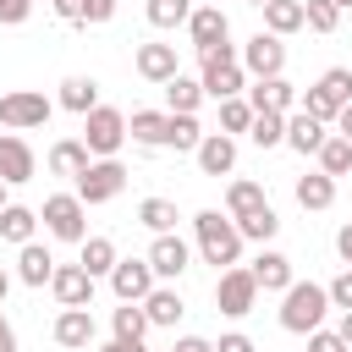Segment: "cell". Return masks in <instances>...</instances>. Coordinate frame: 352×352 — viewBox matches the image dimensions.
Listing matches in <instances>:
<instances>
[{
    "label": "cell",
    "mask_w": 352,
    "mask_h": 352,
    "mask_svg": "<svg viewBox=\"0 0 352 352\" xmlns=\"http://www.w3.org/2000/svg\"><path fill=\"white\" fill-rule=\"evenodd\" d=\"M192 231H198V253H204V264L231 270V264L242 258V231H236V220H226L220 209H198V214H192Z\"/></svg>",
    "instance_id": "obj_1"
},
{
    "label": "cell",
    "mask_w": 352,
    "mask_h": 352,
    "mask_svg": "<svg viewBox=\"0 0 352 352\" xmlns=\"http://www.w3.org/2000/svg\"><path fill=\"white\" fill-rule=\"evenodd\" d=\"M324 308H330V292L314 286V280H292L286 286V302H280V324L292 336H314L324 324Z\"/></svg>",
    "instance_id": "obj_2"
},
{
    "label": "cell",
    "mask_w": 352,
    "mask_h": 352,
    "mask_svg": "<svg viewBox=\"0 0 352 352\" xmlns=\"http://www.w3.org/2000/svg\"><path fill=\"white\" fill-rule=\"evenodd\" d=\"M44 231L55 236V242H88V204L77 198V192H55V198H44Z\"/></svg>",
    "instance_id": "obj_3"
},
{
    "label": "cell",
    "mask_w": 352,
    "mask_h": 352,
    "mask_svg": "<svg viewBox=\"0 0 352 352\" xmlns=\"http://www.w3.org/2000/svg\"><path fill=\"white\" fill-rule=\"evenodd\" d=\"M346 104H352V72H346V66H330V72L302 94V110H308L314 121H336Z\"/></svg>",
    "instance_id": "obj_4"
},
{
    "label": "cell",
    "mask_w": 352,
    "mask_h": 352,
    "mask_svg": "<svg viewBox=\"0 0 352 352\" xmlns=\"http://www.w3.org/2000/svg\"><path fill=\"white\" fill-rule=\"evenodd\" d=\"M82 143H88V154L116 160V148L126 143V116H121V110H110V104H99L94 116H82Z\"/></svg>",
    "instance_id": "obj_5"
},
{
    "label": "cell",
    "mask_w": 352,
    "mask_h": 352,
    "mask_svg": "<svg viewBox=\"0 0 352 352\" xmlns=\"http://www.w3.org/2000/svg\"><path fill=\"white\" fill-rule=\"evenodd\" d=\"M214 302H220V314H231V319L253 314V302H258V280H253V270H242V264L220 270V280H214Z\"/></svg>",
    "instance_id": "obj_6"
},
{
    "label": "cell",
    "mask_w": 352,
    "mask_h": 352,
    "mask_svg": "<svg viewBox=\"0 0 352 352\" xmlns=\"http://www.w3.org/2000/svg\"><path fill=\"white\" fill-rule=\"evenodd\" d=\"M50 99L44 94H33V88H16V94H6L0 99V126H11V132H33V126H44L50 121Z\"/></svg>",
    "instance_id": "obj_7"
},
{
    "label": "cell",
    "mask_w": 352,
    "mask_h": 352,
    "mask_svg": "<svg viewBox=\"0 0 352 352\" xmlns=\"http://www.w3.org/2000/svg\"><path fill=\"white\" fill-rule=\"evenodd\" d=\"M198 82H204V94H209V99H220V104H226V99H236V94H242L236 50H231V44H226V50H214V55L204 60V77H198Z\"/></svg>",
    "instance_id": "obj_8"
},
{
    "label": "cell",
    "mask_w": 352,
    "mask_h": 352,
    "mask_svg": "<svg viewBox=\"0 0 352 352\" xmlns=\"http://www.w3.org/2000/svg\"><path fill=\"white\" fill-rule=\"evenodd\" d=\"M121 187H126V165H121V160H94V165L77 176V198H82V204H110Z\"/></svg>",
    "instance_id": "obj_9"
},
{
    "label": "cell",
    "mask_w": 352,
    "mask_h": 352,
    "mask_svg": "<svg viewBox=\"0 0 352 352\" xmlns=\"http://www.w3.org/2000/svg\"><path fill=\"white\" fill-rule=\"evenodd\" d=\"M187 33H192V50L209 60L214 50H226V38H231V22H226V11H220V6H198V11L187 16Z\"/></svg>",
    "instance_id": "obj_10"
},
{
    "label": "cell",
    "mask_w": 352,
    "mask_h": 352,
    "mask_svg": "<svg viewBox=\"0 0 352 352\" xmlns=\"http://www.w3.org/2000/svg\"><path fill=\"white\" fill-rule=\"evenodd\" d=\"M242 66H248L258 82H270V77H280V66H286V44H280L275 33H253V38L242 44Z\"/></svg>",
    "instance_id": "obj_11"
},
{
    "label": "cell",
    "mask_w": 352,
    "mask_h": 352,
    "mask_svg": "<svg viewBox=\"0 0 352 352\" xmlns=\"http://www.w3.org/2000/svg\"><path fill=\"white\" fill-rule=\"evenodd\" d=\"M154 280H160V275H154L148 258H121V264L110 270V292H116L121 302H143V297L154 292Z\"/></svg>",
    "instance_id": "obj_12"
},
{
    "label": "cell",
    "mask_w": 352,
    "mask_h": 352,
    "mask_svg": "<svg viewBox=\"0 0 352 352\" xmlns=\"http://www.w3.org/2000/svg\"><path fill=\"white\" fill-rule=\"evenodd\" d=\"M50 292H55L60 308H88V302H94V275H88L82 264H55Z\"/></svg>",
    "instance_id": "obj_13"
},
{
    "label": "cell",
    "mask_w": 352,
    "mask_h": 352,
    "mask_svg": "<svg viewBox=\"0 0 352 352\" xmlns=\"http://www.w3.org/2000/svg\"><path fill=\"white\" fill-rule=\"evenodd\" d=\"M33 170H38L33 148H28L16 132H6V138H0V182H6V187H22V182H33Z\"/></svg>",
    "instance_id": "obj_14"
},
{
    "label": "cell",
    "mask_w": 352,
    "mask_h": 352,
    "mask_svg": "<svg viewBox=\"0 0 352 352\" xmlns=\"http://www.w3.org/2000/svg\"><path fill=\"white\" fill-rule=\"evenodd\" d=\"M198 170L204 176H231L236 170V138H226V132H204V143H198Z\"/></svg>",
    "instance_id": "obj_15"
},
{
    "label": "cell",
    "mask_w": 352,
    "mask_h": 352,
    "mask_svg": "<svg viewBox=\"0 0 352 352\" xmlns=\"http://www.w3.org/2000/svg\"><path fill=\"white\" fill-rule=\"evenodd\" d=\"M148 264H154V275H160V280H176V275L192 264V248H187L176 231H165V236H154V248H148Z\"/></svg>",
    "instance_id": "obj_16"
},
{
    "label": "cell",
    "mask_w": 352,
    "mask_h": 352,
    "mask_svg": "<svg viewBox=\"0 0 352 352\" xmlns=\"http://www.w3.org/2000/svg\"><path fill=\"white\" fill-rule=\"evenodd\" d=\"M182 66H176V44H138V77L148 82H170Z\"/></svg>",
    "instance_id": "obj_17"
},
{
    "label": "cell",
    "mask_w": 352,
    "mask_h": 352,
    "mask_svg": "<svg viewBox=\"0 0 352 352\" xmlns=\"http://www.w3.org/2000/svg\"><path fill=\"white\" fill-rule=\"evenodd\" d=\"M126 132L138 143H148V148H170V110H132Z\"/></svg>",
    "instance_id": "obj_18"
},
{
    "label": "cell",
    "mask_w": 352,
    "mask_h": 352,
    "mask_svg": "<svg viewBox=\"0 0 352 352\" xmlns=\"http://www.w3.org/2000/svg\"><path fill=\"white\" fill-rule=\"evenodd\" d=\"M55 341L72 346V352L94 346V314H88V308H60V319H55Z\"/></svg>",
    "instance_id": "obj_19"
},
{
    "label": "cell",
    "mask_w": 352,
    "mask_h": 352,
    "mask_svg": "<svg viewBox=\"0 0 352 352\" xmlns=\"http://www.w3.org/2000/svg\"><path fill=\"white\" fill-rule=\"evenodd\" d=\"M324 138H330V132H324V121H314L308 110L286 116V143H292L297 154H319V148H324Z\"/></svg>",
    "instance_id": "obj_20"
},
{
    "label": "cell",
    "mask_w": 352,
    "mask_h": 352,
    "mask_svg": "<svg viewBox=\"0 0 352 352\" xmlns=\"http://www.w3.org/2000/svg\"><path fill=\"white\" fill-rule=\"evenodd\" d=\"M88 165H94V154H88L82 138H60V143L50 148V170H55V176H72V182H77Z\"/></svg>",
    "instance_id": "obj_21"
},
{
    "label": "cell",
    "mask_w": 352,
    "mask_h": 352,
    "mask_svg": "<svg viewBox=\"0 0 352 352\" xmlns=\"http://www.w3.org/2000/svg\"><path fill=\"white\" fill-rule=\"evenodd\" d=\"M253 280H258V292H286V286H292V258L275 253V248H264V253L253 258Z\"/></svg>",
    "instance_id": "obj_22"
},
{
    "label": "cell",
    "mask_w": 352,
    "mask_h": 352,
    "mask_svg": "<svg viewBox=\"0 0 352 352\" xmlns=\"http://www.w3.org/2000/svg\"><path fill=\"white\" fill-rule=\"evenodd\" d=\"M253 110H275V116H292V104H297V88L286 82V77H270V82H258L253 88V99H248Z\"/></svg>",
    "instance_id": "obj_23"
},
{
    "label": "cell",
    "mask_w": 352,
    "mask_h": 352,
    "mask_svg": "<svg viewBox=\"0 0 352 352\" xmlns=\"http://www.w3.org/2000/svg\"><path fill=\"white\" fill-rule=\"evenodd\" d=\"M16 275H22L28 286H50V275H55V258H50V248H44V242H28V248L16 253Z\"/></svg>",
    "instance_id": "obj_24"
},
{
    "label": "cell",
    "mask_w": 352,
    "mask_h": 352,
    "mask_svg": "<svg viewBox=\"0 0 352 352\" xmlns=\"http://www.w3.org/2000/svg\"><path fill=\"white\" fill-rule=\"evenodd\" d=\"M143 314H148V324H176V319L187 314V302H182L176 286H154V292L143 297Z\"/></svg>",
    "instance_id": "obj_25"
},
{
    "label": "cell",
    "mask_w": 352,
    "mask_h": 352,
    "mask_svg": "<svg viewBox=\"0 0 352 352\" xmlns=\"http://www.w3.org/2000/svg\"><path fill=\"white\" fill-rule=\"evenodd\" d=\"M297 28H308V16H302V0H270V6H264V33L286 38V33H297Z\"/></svg>",
    "instance_id": "obj_26"
},
{
    "label": "cell",
    "mask_w": 352,
    "mask_h": 352,
    "mask_svg": "<svg viewBox=\"0 0 352 352\" xmlns=\"http://www.w3.org/2000/svg\"><path fill=\"white\" fill-rule=\"evenodd\" d=\"M60 104H66L72 116H94V110H99V82H94V77H66V82H60Z\"/></svg>",
    "instance_id": "obj_27"
},
{
    "label": "cell",
    "mask_w": 352,
    "mask_h": 352,
    "mask_svg": "<svg viewBox=\"0 0 352 352\" xmlns=\"http://www.w3.org/2000/svg\"><path fill=\"white\" fill-rule=\"evenodd\" d=\"M165 104H170V116H192L198 104H204V82H192V77H170L165 82Z\"/></svg>",
    "instance_id": "obj_28"
},
{
    "label": "cell",
    "mask_w": 352,
    "mask_h": 352,
    "mask_svg": "<svg viewBox=\"0 0 352 352\" xmlns=\"http://www.w3.org/2000/svg\"><path fill=\"white\" fill-rule=\"evenodd\" d=\"M297 204H302V209H330V204H336V176H324V170L297 176Z\"/></svg>",
    "instance_id": "obj_29"
},
{
    "label": "cell",
    "mask_w": 352,
    "mask_h": 352,
    "mask_svg": "<svg viewBox=\"0 0 352 352\" xmlns=\"http://www.w3.org/2000/svg\"><path fill=\"white\" fill-rule=\"evenodd\" d=\"M33 226H38L33 209H22V204H6V209H0V236H6V242L28 248V242H33Z\"/></svg>",
    "instance_id": "obj_30"
},
{
    "label": "cell",
    "mask_w": 352,
    "mask_h": 352,
    "mask_svg": "<svg viewBox=\"0 0 352 352\" xmlns=\"http://www.w3.org/2000/svg\"><path fill=\"white\" fill-rule=\"evenodd\" d=\"M270 198H264V187L258 182H231V192H226V209H231V220H248V214H258Z\"/></svg>",
    "instance_id": "obj_31"
},
{
    "label": "cell",
    "mask_w": 352,
    "mask_h": 352,
    "mask_svg": "<svg viewBox=\"0 0 352 352\" xmlns=\"http://www.w3.org/2000/svg\"><path fill=\"white\" fill-rule=\"evenodd\" d=\"M77 264H82V270H88V275L99 280V275H110V270H116L121 258H116V242H110V236H88V242H82V258H77Z\"/></svg>",
    "instance_id": "obj_32"
},
{
    "label": "cell",
    "mask_w": 352,
    "mask_h": 352,
    "mask_svg": "<svg viewBox=\"0 0 352 352\" xmlns=\"http://www.w3.org/2000/svg\"><path fill=\"white\" fill-rule=\"evenodd\" d=\"M110 324H116V341H143V336H148V314H143V302H121V308L110 314Z\"/></svg>",
    "instance_id": "obj_33"
},
{
    "label": "cell",
    "mask_w": 352,
    "mask_h": 352,
    "mask_svg": "<svg viewBox=\"0 0 352 352\" xmlns=\"http://www.w3.org/2000/svg\"><path fill=\"white\" fill-rule=\"evenodd\" d=\"M138 220H143L154 236H165V231H176V204H170V198H143V204H138Z\"/></svg>",
    "instance_id": "obj_34"
},
{
    "label": "cell",
    "mask_w": 352,
    "mask_h": 352,
    "mask_svg": "<svg viewBox=\"0 0 352 352\" xmlns=\"http://www.w3.org/2000/svg\"><path fill=\"white\" fill-rule=\"evenodd\" d=\"M319 170H324V176H346V170H352V143H346L341 132L324 138V148H319Z\"/></svg>",
    "instance_id": "obj_35"
},
{
    "label": "cell",
    "mask_w": 352,
    "mask_h": 352,
    "mask_svg": "<svg viewBox=\"0 0 352 352\" xmlns=\"http://www.w3.org/2000/svg\"><path fill=\"white\" fill-rule=\"evenodd\" d=\"M248 138H253L258 148H275V143H286V116H275V110H258V116H253V126H248Z\"/></svg>",
    "instance_id": "obj_36"
},
{
    "label": "cell",
    "mask_w": 352,
    "mask_h": 352,
    "mask_svg": "<svg viewBox=\"0 0 352 352\" xmlns=\"http://www.w3.org/2000/svg\"><path fill=\"white\" fill-rule=\"evenodd\" d=\"M253 116H258V110H253L248 99H226V104H220V132H226V138H236V132H248V126H253Z\"/></svg>",
    "instance_id": "obj_37"
},
{
    "label": "cell",
    "mask_w": 352,
    "mask_h": 352,
    "mask_svg": "<svg viewBox=\"0 0 352 352\" xmlns=\"http://www.w3.org/2000/svg\"><path fill=\"white\" fill-rule=\"evenodd\" d=\"M236 231H242V242H270V236L280 231V220H275V209L264 204L258 214H248V220H236Z\"/></svg>",
    "instance_id": "obj_38"
},
{
    "label": "cell",
    "mask_w": 352,
    "mask_h": 352,
    "mask_svg": "<svg viewBox=\"0 0 352 352\" xmlns=\"http://www.w3.org/2000/svg\"><path fill=\"white\" fill-rule=\"evenodd\" d=\"M198 143H204V126H198V116H170V148H187V154H198Z\"/></svg>",
    "instance_id": "obj_39"
},
{
    "label": "cell",
    "mask_w": 352,
    "mask_h": 352,
    "mask_svg": "<svg viewBox=\"0 0 352 352\" xmlns=\"http://www.w3.org/2000/svg\"><path fill=\"white\" fill-rule=\"evenodd\" d=\"M187 16H192L187 0H148V22H154V28H176V22H187Z\"/></svg>",
    "instance_id": "obj_40"
},
{
    "label": "cell",
    "mask_w": 352,
    "mask_h": 352,
    "mask_svg": "<svg viewBox=\"0 0 352 352\" xmlns=\"http://www.w3.org/2000/svg\"><path fill=\"white\" fill-rule=\"evenodd\" d=\"M302 16H308V28H314V33H336V22H341L336 0H308V6H302Z\"/></svg>",
    "instance_id": "obj_41"
},
{
    "label": "cell",
    "mask_w": 352,
    "mask_h": 352,
    "mask_svg": "<svg viewBox=\"0 0 352 352\" xmlns=\"http://www.w3.org/2000/svg\"><path fill=\"white\" fill-rule=\"evenodd\" d=\"M324 292H330V308H341V314H352V270H341V275H336V280H330Z\"/></svg>",
    "instance_id": "obj_42"
},
{
    "label": "cell",
    "mask_w": 352,
    "mask_h": 352,
    "mask_svg": "<svg viewBox=\"0 0 352 352\" xmlns=\"http://www.w3.org/2000/svg\"><path fill=\"white\" fill-rule=\"evenodd\" d=\"M308 352H346V341H341L336 330H314V336H308Z\"/></svg>",
    "instance_id": "obj_43"
},
{
    "label": "cell",
    "mask_w": 352,
    "mask_h": 352,
    "mask_svg": "<svg viewBox=\"0 0 352 352\" xmlns=\"http://www.w3.org/2000/svg\"><path fill=\"white\" fill-rule=\"evenodd\" d=\"M116 16V0H82V22H110Z\"/></svg>",
    "instance_id": "obj_44"
},
{
    "label": "cell",
    "mask_w": 352,
    "mask_h": 352,
    "mask_svg": "<svg viewBox=\"0 0 352 352\" xmlns=\"http://www.w3.org/2000/svg\"><path fill=\"white\" fill-rule=\"evenodd\" d=\"M28 11H33V0H0V22H28Z\"/></svg>",
    "instance_id": "obj_45"
},
{
    "label": "cell",
    "mask_w": 352,
    "mask_h": 352,
    "mask_svg": "<svg viewBox=\"0 0 352 352\" xmlns=\"http://www.w3.org/2000/svg\"><path fill=\"white\" fill-rule=\"evenodd\" d=\"M55 16L60 22H82V0H55Z\"/></svg>",
    "instance_id": "obj_46"
},
{
    "label": "cell",
    "mask_w": 352,
    "mask_h": 352,
    "mask_svg": "<svg viewBox=\"0 0 352 352\" xmlns=\"http://www.w3.org/2000/svg\"><path fill=\"white\" fill-rule=\"evenodd\" d=\"M214 352H253V341H248V336H236V330H231V336H220V346H214Z\"/></svg>",
    "instance_id": "obj_47"
},
{
    "label": "cell",
    "mask_w": 352,
    "mask_h": 352,
    "mask_svg": "<svg viewBox=\"0 0 352 352\" xmlns=\"http://www.w3.org/2000/svg\"><path fill=\"white\" fill-rule=\"evenodd\" d=\"M336 248H341V258H346V270H352V220L336 231Z\"/></svg>",
    "instance_id": "obj_48"
},
{
    "label": "cell",
    "mask_w": 352,
    "mask_h": 352,
    "mask_svg": "<svg viewBox=\"0 0 352 352\" xmlns=\"http://www.w3.org/2000/svg\"><path fill=\"white\" fill-rule=\"evenodd\" d=\"M176 352H214V346H209L204 336H182V341H176Z\"/></svg>",
    "instance_id": "obj_49"
},
{
    "label": "cell",
    "mask_w": 352,
    "mask_h": 352,
    "mask_svg": "<svg viewBox=\"0 0 352 352\" xmlns=\"http://www.w3.org/2000/svg\"><path fill=\"white\" fill-rule=\"evenodd\" d=\"M0 352H16V330L6 324V314H0Z\"/></svg>",
    "instance_id": "obj_50"
},
{
    "label": "cell",
    "mask_w": 352,
    "mask_h": 352,
    "mask_svg": "<svg viewBox=\"0 0 352 352\" xmlns=\"http://www.w3.org/2000/svg\"><path fill=\"white\" fill-rule=\"evenodd\" d=\"M336 132H341V138H346V143H352V104H346V110H341V116H336Z\"/></svg>",
    "instance_id": "obj_51"
},
{
    "label": "cell",
    "mask_w": 352,
    "mask_h": 352,
    "mask_svg": "<svg viewBox=\"0 0 352 352\" xmlns=\"http://www.w3.org/2000/svg\"><path fill=\"white\" fill-rule=\"evenodd\" d=\"M99 352H143V341H104Z\"/></svg>",
    "instance_id": "obj_52"
},
{
    "label": "cell",
    "mask_w": 352,
    "mask_h": 352,
    "mask_svg": "<svg viewBox=\"0 0 352 352\" xmlns=\"http://www.w3.org/2000/svg\"><path fill=\"white\" fill-rule=\"evenodd\" d=\"M336 336H341V341L352 346V314H341V330H336Z\"/></svg>",
    "instance_id": "obj_53"
},
{
    "label": "cell",
    "mask_w": 352,
    "mask_h": 352,
    "mask_svg": "<svg viewBox=\"0 0 352 352\" xmlns=\"http://www.w3.org/2000/svg\"><path fill=\"white\" fill-rule=\"evenodd\" d=\"M6 292H11V280H6V270H0V302H6Z\"/></svg>",
    "instance_id": "obj_54"
},
{
    "label": "cell",
    "mask_w": 352,
    "mask_h": 352,
    "mask_svg": "<svg viewBox=\"0 0 352 352\" xmlns=\"http://www.w3.org/2000/svg\"><path fill=\"white\" fill-rule=\"evenodd\" d=\"M336 11H352V0H336Z\"/></svg>",
    "instance_id": "obj_55"
},
{
    "label": "cell",
    "mask_w": 352,
    "mask_h": 352,
    "mask_svg": "<svg viewBox=\"0 0 352 352\" xmlns=\"http://www.w3.org/2000/svg\"><path fill=\"white\" fill-rule=\"evenodd\" d=\"M0 209H6V182H0Z\"/></svg>",
    "instance_id": "obj_56"
},
{
    "label": "cell",
    "mask_w": 352,
    "mask_h": 352,
    "mask_svg": "<svg viewBox=\"0 0 352 352\" xmlns=\"http://www.w3.org/2000/svg\"><path fill=\"white\" fill-rule=\"evenodd\" d=\"M248 6H270V0H248Z\"/></svg>",
    "instance_id": "obj_57"
},
{
    "label": "cell",
    "mask_w": 352,
    "mask_h": 352,
    "mask_svg": "<svg viewBox=\"0 0 352 352\" xmlns=\"http://www.w3.org/2000/svg\"><path fill=\"white\" fill-rule=\"evenodd\" d=\"M170 352H176V346H170Z\"/></svg>",
    "instance_id": "obj_58"
}]
</instances>
